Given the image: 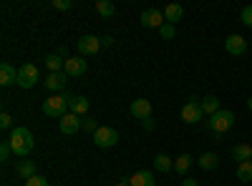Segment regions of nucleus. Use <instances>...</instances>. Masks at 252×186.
<instances>
[{"mask_svg": "<svg viewBox=\"0 0 252 186\" xmlns=\"http://www.w3.org/2000/svg\"><path fill=\"white\" fill-rule=\"evenodd\" d=\"M8 141H10V149H13V154H15V156H28V154L33 151V146H35L33 133H31L28 129H23V126L13 129Z\"/></svg>", "mask_w": 252, "mask_h": 186, "instance_id": "1", "label": "nucleus"}, {"mask_svg": "<svg viewBox=\"0 0 252 186\" xmlns=\"http://www.w3.org/2000/svg\"><path fill=\"white\" fill-rule=\"evenodd\" d=\"M68 98L71 93H56L51 98L43 101V113L51 116V118H63L66 116V108H68Z\"/></svg>", "mask_w": 252, "mask_h": 186, "instance_id": "2", "label": "nucleus"}, {"mask_svg": "<svg viewBox=\"0 0 252 186\" xmlns=\"http://www.w3.org/2000/svg\"><path fill=\"white\" fill-rule=\"evenodd\" d=\"M207 126H209V131L212 133H224V131H229L235 126V113L232 111H217L215 116H209V121H207Z\"/></svg>", "mask_w": 252, "mask_h": 186, "instance_id": "3", "label": "nucleus"}, {"mask_svg": "<svg viewBox=\"0 0 252 186\" xmlns=\"http://www.w3.org/2000/svg\"><path fill=\"white\" fill-rule=\"evenodd\" d=\"M38 78H40V73H38L35 63H23L18 68V86L20 88H33L38 83Z\"/></svg>", "mask_w": 252, "mask_h": 186, "instance_id": "4", "label": "nucleus"}, {"mask_svg": "<svg viewBox=\"0 0 252 186\" xmlns=\"http://www.w3.org/2000/svg\"><path fill=\"white\" fill-rule=\"evenodd\" d=\"M94 141L98 149H111L119 143V131L111 129V126H98V131L94 133Z\"/></svg>", "mask_w": 252, "mask_h": 186, "instance_id": "5", "label": "nucleus"}, {"mask_svg": "<svg viewBox=\"0 0 252 186\" xmlns=\"http://www.w3.org/2000/svg\"><path fill=\"white\" fill-rule=\"evenodd\" d=\"M202 116H204V111H202V103H199V98H189L184 106H182V121L184 123H197V121H202Z\"/></svg>", "mask_w": 252, "mask_h": 186, "instance_id": "6", "label": "nucleus"}, {"mask_svg": "<svg viewBox=\"0 0 252 186\" xmlns=\"http://www.w3.org/2000/svg\"><path fill=\"white\" fill-rule=\"evenodd\" d=\"M76 48H78V53L83 58H86V55H96L101 51V38H96V35H81L76 40Z\"/></svg>", "mask_w": 252, "mask_h": 186, "instance_id": "7", "label": "nucleus"}, {"mask_svg": "<svg viewBox=\"0 0 252 186\" xmlns=\"http://www.w3.org/2000/svg\"><path fill=\"white\" fill-rule=\"evenodd\" d=\"M139 20H141V26H144V28H157V30L166 23L164 10H157V8H146V10L139 15Z\"/></svg>", "mask_w": 252, "mask_h": 186, "instance_id": "8", "label": "nucleus"}, {"mask_svg": "<svg viewBox=\"0 0 252 186\" xmlns=\"http://www.w3.org/2000/svg\"><path fill=\"white\" fill-rule=\"evenodd\" d=\"M58 129H61V133H76L83 129V118L76 113H66L63 118H58Z\"/></svg>", "mask_w": 252, "mask_h": 186, "instance_id": "9", "label": "nucleus"}, {"mask_svg": "<svg viewBox=\"0 0 252 186\" xmlns=\"http://www.w3.org/2000/svg\"><path fill=\"white\" fill-rule=\"evenodd\" d=\"M86 60H83V55H71L68 60H66V66H63V73H66L68 78H78V76H83V73H86Z\"/></svg>", "mask_w": 252, "mask_h": 186, "instance_id": "10", "label": "nucleus"}, {"mask_svg": "<svg viewBox=\"0 0 252 186\" xmlns=\"http://www.w3.org/2000/svg\"><path fill=\"white\" fill-rule=\"evenodd\" d=\"M224 48H227V53H229V55H245V51H247V40H245L242 35L232 33V35H227Z\"/></svg>", "mask_w": 252, "mask_h": 186, "instance_id": "11", "label": "nucleus"}, {"mask_svg": "<svg viewBox=\"0 0 252 186\" xmlns=\"http://www.w3.org/2000/svg\"><path fill=\"white\" fill-rule=\"evenodd\" d=\"M131 116L139 118V121H146V118H152V101H146V98H136L131 103Z\"/></svg>", "mask_w": 252, "mask_h": 186, "instance_id": "12", "label": "nucleus"}, {"mask_svg": "<svg viewBox=\"0 0 252 186\" xmlns=\"http://www.w3.org/2000/svg\"><path fill=\"white\" fill-rule=\"evenodd\" d=\"M68 108H71V113H76V116H86L89 108H91V101H89L86 96H71V98H68Z\"/></svg>", "mask_w": 252, "mask_h": 186, "instance_id": "13", "label": "nucleus"}, {"mask_svg": "<svg viewBox=\"0 0 252 186\" xmlns=\"http://www.w3.org/2000/svg\"><path fill=\"white\" fill-rule=\"evenodd\" d=\"M197 166H199L202 171H215V169L220 166V156H217L215 151H204V154L197 159Z\"/></svg>", "mask_w": 252, "mask_h": 186, "instance_id": "14", "label": "nucleus"}, {"mask_svg": "<svg viewBox=\"0 0 252 186\" xmlns=\"http://www.w3.org/2000/svg\"><path fill=\"white\" fill-rule=\"evenodd\" d=\"M66 83H68V76L66 73H48V78H46V88L48 91H63V88H66Z\"/></svg>", "mask_w": 252, "mask_h": 186, "instance_id": "15", "label": "nucleus"}, {"mask_svg": "<svg viewBox=\"0 0 252 186\" xmlns=\"http://www.w3.org/2000/svg\"><path fill=\"white\" fill-rule=\"evenodd\" d=\"M0 83L3 86H10V83H18V71L10 66V63H0Z\"/></svg>", "mask_w": 252, "mask_h": 186, "instance_id": "16", "label": "nucleus"}, {"mask_svg": "<svg viewBox=\"0 0 252 186\" xmlns=\"http://www.w3.org/2000/svg\"><path fill=\"white\" fill-rule=\"evenodd\" d=\"M164 18H166V23L177 26L179 20L184 18V8H182V5H177V3H169V5L164 8Z\"/></svg>", "mask_w": 252, "mask_h": 186, "instance_id": "17", "label": "nucleus"}, {"mask_svg": "<svg viewBox=\"0 0 252 186\" xmlns=\"http://www.w3.org/2000/svg\"><path fill=\"white\" fill-rule=\"evenodd\" d=\"M131 186H157V179L152 171H136L131 179H129Z\"/></svg>", "mask_w": 252, "mask_h": 186, "instance_id": "18", "label": "nucleus"}, {"mask_svg": "<svg viewBox=\"0 0 252 186\" xmlns=\"http://www.w3.org/2000/svg\"><path fill=\"white\" fill-rule=\"evenodd\" d=\"M232 159H235L237 163L252 161V146H250V143H237V146L232 149Z\"/></svg>", "mask_w": 252, "mask_h": 186, "instance_id": "19", "label": "nucleus"}, {"mask_svg": "<svg viewBox=\"0 0 252 186\" xmlns=\"http://www.w3.org/2000/svg\"><path fill=\"white\" fill-rule=\"evenodd\" d=\"M199 103H202V111H204L207 116H215L217 111H222V108H220V98H217V96H204Z\"/></svg>", "mask_w": 252, "mask_h": 186, "instance_id": "20", "label": "nucleus"}, {"mask_svg": "<svg viewBox=\"0 0 252 186\" xmlns=\"http://www.w3.org/2000/svg\"><path fill=\"white\" fill-rule=\"evenodd\" d=\"M96 13L101 18H114L116 15V5L111 3V0H96Z\"/></svg>", "mask_w": 252, "mask_h": 186, "instance_id": "21", "label": "nucleus"}, {"mask_svg": "<svg viewBox=\"0 0 252 186\" xmlns=\"http://www.w3.org/2000/svg\"><path fill=\"white\" fill-rule=\"evenodd\" d=\"M154 166H157V171H161V174H166V171H172L174 169V161L166 156V154H157V159H154Z\"/></svg>", "mask_w": 252, "mask_h": 186, "instance_id": "22", "label": "nucleus"}, {"mask_svg": "<svg viewBox=\"0 0 252 186\" xmlns=\"http://www.w3.org/2000/svg\"><path fill=\"white\" fill-rule=\"evenodd\" d=\"M18 176L26 179V181L33 179V176H35V161H20V163H18Z\"/></svg>", "mask_w": 252, "mask_h": 186, "instance_id": "23", "label": "nucleus"}, {"mask_svg": "<svg viewBox=\"0 0 252 186\" xmlns=\"http://www.w3.org/2000/svg\"><path fill=\"white\" fill-rule=\"evenodd\" d=\"M46 66H48L51 73H61V68L66 66V60H63L58 53H51V55H46Z\"/></svg>", "mask_w": 252, "mask_h": 186, "instance_id": "24", "label": "nucleus"}, {"mask_svg": "<svg viewBox=\"0 0 252 186\" xmlns=\"http://www.w3.org/2000/svg\"><path fill=\"white\" fill-rule=\"evenodd\" d=\"M192 163H194L192 156H189V154H182V156L174 161V169H177V174H187L189 169H192Z\"/></svg>", "mask_w": 252, "mask_h": 186, "instance_id": "25", "label": "nucleus"}, {"mask_svg": "<svg viewBox=\"0 0 252 186\" xmlns=\"http://www.w3.org/2000/svg\"><path fill=\"white\" fill-rule=\"evenodd\" d=\"M237 179L240 181H252V161H242V163H237Z\"/></svg>", "mask_w": 252, "mask_h": 186, "instance_id": "26", "label": "nucleus"}, {"mask_svg": "<svg viewBox=\"0 0 252 186\" xmlns=\"http://www.w3.org/2000/svg\"><path fill=\"white\" fill-rule=\"evenodd\" d=\"M174 33H177V26H172V23H164V26L159 28V35H161L164 40H172Z\"/></svg>", "mask_w": 252, "mask_h": 186, "instance_id": "27", "label": "nucleus"}, {"mask_svg": "<svg viewBox=\"0 0 252 186\" xmlns=\"http://www.w3.org/2000/svg\"><path fill=\"white\" fill-rule=\"evenodd\" d=\"M10 151H13V149H10V141H3V143H0V161H3V163L10 159Z\"/></svg>", "mask_w": 252, "mask_h": 186, "instance_id": "28", "label": "nucleus"}, {"mask_svg": "<svg viewBox=\"0 0 252 186\" xmlns=\"http://www.w3.org/2000/svg\"><path fill=\"white\" fill-rule=\"evenodd\" d=\"M53 8L56 10H71L73 3H71V0H53Z\"/></svg>", "mask_w": 252, "mask_h": 186, "instance_id": "29", "label": "nucleus"}, {"mask_svg": "<svg viewBox=\"0 0 252 186\" xmlns=\"http://www.w3.org/2000/svg\"><path fill=\"white\" fill-rule=\"evenodd\" d=\"M26 186H48V181H46L43 176H38V174H35L33 179H28V181H26Z\"/></svg>", "mask_w": 252, "mask_h": 186, "instance_id": "30", "label": "nucleus"}, {"mask_svg": "<svg viewBox=\"0 0 252 186\" xmlns=\"http://www.w3.org/2000/svg\"><path fill=\"white\" fill-rule=\"evenodd\" d=\"M10 123H13L10 113H8V111H3V113H0V129H10Z\"/></svg>", "mask_w": 252, "mask_h": 186, "instance_id": "31", "label": "nucleus"}, {"mask_svg": "<svg viewBox=\"0 0 252 186\" xmlns=\"http://www.w3.org/2000/svg\"><path fill=\"white\" fill-rule=\"evenodd\" d=\"M83 131H98V126H96V118H83Z\"/></svg>", "mask_w": 252, "mask_h": 186, "instance_id": "32", "label": "nucleus"}, {"mask_svg": "<svg viewBox=\"0 0 252 186\" xmlns=\"http://www.w3.org/2000/svg\"><path fill=\"white\" fill-rule=\"evenodd\" d=\"M242 23L252 28V5H247V8L242 10Z\"/></svg>", "mask_w": 252, "mask_h": 186, "instance_id": "33", "label": "nucleus"}, {"mask_svg": "<svg viewBox=\"0 0 252 186\" xmlns=\"http://www.w3.org/2000/svg\"><path fill=\"white\" fill-rule=\"evenodd\" d=\"M101 46H114V38L111 35H103L101 38Z\"/></svg>", "mask_w": 252, "mask_h": 186, "instance_id": "34", "label": "nucleus"}, {"mask_svg": "<svg viewBox=\"0 0 252 186\" xmlns=\"http://www.w3.org/2000/svg\"><path fill=\"white\" fill-rule=\"evenodd\" d=\"M144 129H146V131H154V118H146V121H144Z\"/></svg>", "mask_w": 252, "mask_h": 186, "instance_id": "35", "label": "nucleus"}, {"mask_svg": "<svg viewBox=\"0 0 252 186\" xmlns=\"http://www.w3.org/2000/svg\"><path fill=\"white\" fill-rule=\"evenodd\" d=\"M182 186H199V181H197V179H184Z\"/></svg>", "mask_w": 252, "mask_h": 186, "instance_id": "36", "label": "nucleus"}, {"mask_svg": "<svg viewBox=\"0 0 252 186\" xmlns=\"http://www.w3.org/2000/svg\"><path fill=\"white\" fill-rule=\"evenodd\" d=\"M116 186H131V184H129V181H119Z\"/></svg>", "mask_w": 252, "mask_h": 186, "instance_id": "37", "label": "nucleus"}, {"mask_svg": "<svg viewBox=\"0 0 252 186\" xmlns=\"http://www.w3.org/2000/svg\"><path fill=\"white\" fill-rule=\"evenodd\" d=\"M247 108L252 111V98H247Z\"/></svg>", "mask_w": 252, "mask_h": 186, "instance_id": "38", "label": "nucleus"}]
</instances>
